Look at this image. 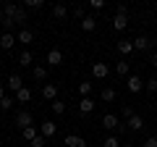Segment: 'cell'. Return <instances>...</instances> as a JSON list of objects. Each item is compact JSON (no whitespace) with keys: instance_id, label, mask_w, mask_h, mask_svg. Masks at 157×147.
Wrapping results in <instances>:
<instances>
[{"instance_id":"cell-16","label":"cell","mask_w":157,"mask_h":147,"mask_svg":"<svg viewBox=\"0 0 157 147\" xmlns=\"http://www.w3.org/2000/svg\"><path fill=\"white\" fill-rule=\"evenodd\" d=\"M118 53H121V55H131V53H134V42L131 40H121L118 42Z\"/></svg>"},{"instance_id":"cell-27","label":"cell","mask_w":157,"mask_h":147,"mask_svg":"<svg viewBox=\"0 0 157 147\" xmlns=\"http://www.w3.org/2000/svg\"><path fill=\"white\" fill-rule=\"evenodd\" d=\"M32 61H34V55L29 50H24L21 55H18V63H21V66H32Z\"/></svg>"},{"instance_id":"cell-25","label":"cell","mask_w":157,"mask_h":147,"mask_svg":"<svg viewBox=\"0 0 157 147\" xmlns=\"http://www.w3.org/2000/svg\"><path fill=\"white\" fill-rule=\"evenodd\" d=\"M32 74H34V79H37V81H45V79H47V68H45V66H34Z\"/></svg>"},{"instance_id":"cell-8","label":"cell","mask_w":157,"mask_h":147,"mask_svg":"<svg viewBox=\"0 0 157 147\" xmlns=\"http://www.w3.org/2000/svg\"><path fill=\"white\" fill-rule=\"evenodd\" d=\"M92 110H94V100H92V97H81V100H78V113L89 116Z\"/></svg>"},{"instance_id":"cell-35","label":"cell","mask_w":157,"mask_h":147,"mask_svg":"<svg viewBox=\"0 0 157 147\" xmlns=\"http://www.w3.org/2000/svg\"><path fill=\"white\" fill-rule=\"evenodd\" d=\"M73 16L84 21V18H86V13H84V6H76V8H73Z\"/></svg>"},{"instance_id":"cell-12","label":"cell","mask_w":157,"mask_h":147,"mask_svg":"<svg viewBox=\"0 0 157 147\" xmlns=\"http://www.w3.org/2000/svg\"><path fill=\"white\" fill-rule=\"evenodd\" d=\"M16 34H11V32H3V37H0V47H3V50H11L13 45H16Z\"/></svg>"},{"instance_id":"cell-26","label":"cell","mask_w":157,"mask_h":147,"mask_svg":"<svg viewBox=\"0 0 157 147\" xmlns=\"http://www.w3.org/2000/svg\"><path fill=\"white\" fill-rule=\"evenodd\" d=\"M92 87H94V84H89V81H81V84H78V95H81V97H89V95H92Z\"/></svg>"},{"instance_id":"cell-14","label":"cell","mask_w":157,"mask_h":147,"mask_svg":"<svg viewBox=\"0 0 157 147\" xmlns=\"http://www.w3.org/2000/svg\"><path fill=\"white\" fill-rule=\"evenodd\" d=\"M63 63V53L60 50H50L47 53V66H60Z\"/></svg>"},{"instance_id":"cell-30","label":"cell","mask_w":157,"mask_h":147,"mask_svg":"<svg viewBox=\"0 0 157 147\" xmlns=\"http://www.w3.org/2000/svg\"><path fill=\"white\" fill-rule=\"evenodd\" d=\"M42 6H45L42 0H26V6H24V8H26V11H39Z\"/></svg>"},{"instance_id":"cell-5","label":"cell","mask_w":157,"mask_h":147,"mask_svg":"<svg viewBox=\"0 0 157 147\" xmlns=\"http://www.w3.org/2000/svg\"><path fill=\"white\" fill-rule=\"evenodd\" d=\"M55 131H58V124H55V121H45V124L39 126V134L45 137V139H50V137H55Z\"/></svg>"},{"instance_id":"cell-2","label":"cell","mask_w":157,"mask_h":147,"mask_svg":"<svg viewBox=\"0 0 157 147\" xmlns=\"http://www.w3.org/2000/svg\"><path fill=\"white\" fill-rule=\"evenodd\" d=\"M32 124H34V118H32L29 110H18L16 113V126L18 129H26V126H32Z\"/></svg>"},{"instance_id":"cell-6","label":"cell","mask_w":157,"mask_h":147,"mask_svg":"<svg viewBox=\"0 0 157 147\" xmlns=\"http://www.w3.org/2000/svg\"><path fill=\"white\" fill-rule=\"evenodd\" d=\"M6 87H8L11 92H18V89H24V79L18 76V74H11V76H8V81H6Z\"/></svg>"},{"instance_id":"cell-37","label":"cell","mask_w":157,"mask_h":147,"mask_svg":"<svg viewBox=\"0 0 157 147\" xmlns=\"http://www.w3.org/2000/svg\"><path fill=\"white\" fill-rule=\"evenodd\" d=\"M149 63H152V66L157 68V53H152V58H149Z\"/></svg>"},{"instance_id":"cell-1","label":"cell","mask_w":157,"mask_h":147,"mask_svg":"<svg viewBox=\"0 0 157 147\" xmlns=\"http://www.w3.org/2000/svg\"><path fill=\"white\" fill-rule=\"evenodd\" d=\"M134 50H139V53H149L152 50V40L147 37V34H139L134 40Z\"/></svg>"},{"instance_id":"cell-38","label":"cell","mask_w":157,"mask_h":147,"mask_svg":"<svg viewBox=\"0 0 157 147\" xmlns=\"http://www.w3.org/2000/svg\"><path fill=\"white\" fill-rule=\"evenodd\" d=\"M6 97V84H0V100Z\"/></svg>"},{"instance_id":"cell-4","label":"cell","mask_w":157,"mask_h":147,"mask_svg":"<svg viewBox=\"0 0 157 147\" xmlns=\"http://www.w3.org/2000/svg\"><path fill=\"white\" fill-rule=\"evenodd\" d=\"M107 74H110V66L107 63H92V76L94 79H105Z\"/></svg>"},{"instance_id":"cell-24","label":"cell","mask_w":157,"mask_h":147,"mask_svg":"<svg viewBox=\"0 0 157 147\" xmlns=\"http://www.w3.org/2000/svg\"><path fill=\"white\" fill-rule=\"evenodd\" d=\"M52 16H55V18H66L68 16V8L63 6V3H58V6H52Z\"/></svg>"},{"instance_id":"cell-22","label":"cell","mask_w":157,"mask_h":147,"mask_svg":"<svg viewBox=\"0 0 157 147\" xmlns=\"http://www.w3.org/2000/svg\"><path fill=\"white\" fill-rule=\"evenodd\" d=\"M29 100H32V89L29 87H24V89L16 92V102H29Z\"/></svg>"},{"instance_id":"cell-34","label":"cell","mask_w":157,"mask_h":147,"mask_svg":"<svg viewBox=\"0 0 157 147\" xmlns=\"http://www.w3.org/2000/svg\"><path fill=\"white\" fill-rule=\"evenodd\" d=\"M89 8H92V11H102L105 3H102V0H89Z\"/></svg>"},{"instance_id":"cell-18","label":"cell","mask_w":157,"mask_h":147,"mask_svg":"<svg viewBox=\"0 0 157 147\" xmlns=\"http://www.w3.org/2000/svg\"><path fill=\"white\" fill-rule=\"evenodd\" d=\"M128 129L131 131H141L144 129V118H141V116H131L128 118Z\"/></svg>"},{"instance_id":"cell-39","label":"cell","mask_w":157,"mask_h":147,"mask_svg":"<svg viewBox=\"0 0 157 147\" xmlns=\"http://www.w3.org/2000/svg\"><path fill=\"white\" fill-rule=\"evenodd\" d=\"M152 45H157V34H155V40H152Z\"/></svg>"},{"instance_id":"cell-40","label":"cell","mask_w":157,"mask_h":147,"mask_svg":"<svg viewBox=\"0 0 157 147\" xmlns=\"http://www.w3.org/2000/svg\"><path fill=\"white\" fill-rule=\"evenodd\" d=\"M121 147H134V145H121Z\"/></svg>"},{"instance_id":"cell-20","label":"cell","mask_w":157,"mask_h":147,"mask_svg":"<svg viewBox=\"0 0 157 147\" xmlns=\"http://www.w3.org/2000/svg\"><path fill=\"white\" fill-rule=\"evenodd\" d=\"M81 29H84V32H94V29H97V18L94 16H86L84 21H81Z\"/></svg>"},{"instance_id":"cell-41","label":"cell","mask_w":157,"mask_h":147,"mask_svg":"<svg viewBox=\"0 0 157 147\" xmlns=\"http://www.w3.org/2000/svg\"><path fill=\"white\" fill-rule=\"evenodd\" d=\"M0 11H3V3H0Z\"/></svg>"},{"instance_id":"cell-17","label":"cell","mask_w":157,"mask_h":147,"mask_svg":"<svg viewBox=\"0 0 157 147\" xmlns=\"http://www.w3.org/2000/svg\"><path fill=\"white\" fill-rule=\"evenodd\" d=\"M16 40H18V42H24V45H29V42L34 40V32H32V29H26V26H24L21 32L16 34Z\"/></svg>"},{"instance_id":"cell-10","label":"cell","mask_w":157,"mask_h":147,"mask_svg":"<svg viewBox=\"0 0 157 147\" xmlns=\"http://www.w3.org/2000/svg\"><path fill=\"white\" fill-rule=\"evenodd\" d=\"M126 26H128V16H126V13H115V16H113V29H115V32H123Z\"/></svg>"},{"instance_id":"cell-19","label":"cell","mask_w":157,"mask_h":147,"mask_svg":"<svg viewBox=\"0 0 157 147\" xmlns=\"http://www.w3.org/2000/svg\"><path fill=\"white\" fill-rule=\"evenodd\" d=\"M21 137H24L26 142H34V139L39 137V131L34 129V126H26V129H21Z\"/></svg>"},{"instance_id":"cell-7","label":"cell","mask_w":157,"mask_h":147,"mask_svg":"<svg viewBox=\"0 0 157 147\" xmlns=\"http://www.w3.org/2000/svg\"><path fill=\"white\" fill-rule=\"evenodd\" d=\"M102 126H105L107 131L121 129V126H118V116H115V113H105V116H102Z\"/></svg>"},{"instance_id":"cell-32","label":"cell","mask_w":157,"mask_h":147,"mask_svg":"<svg viewBox=\"0 0 157 147\" xmlns=\"http://www.w3.org/2000/svg\"><path fill=\"white\" fill-rule=\"evenodd\" d=\"M121 116H123V118H131V116H136V113H134V108H131V105H123V108H121Z\"/></svg>"},{"instance_id":"cell-15","label":"cell","mask_w":157,"mask_h":147,"mask_svg":"<svg viewBox=\"0 0 157 147\" xmlns=\"http://www.w3.org/2000/svg\"><path fill=\"white\" fill-rule=\"evenodd\" d=\"M11 21H13V24H26V8H21V6H16V11H13V16H11Z\"/></svg>"},{"instance_id":"cell-9","label":"cell","mask_w":157,"mask_h":147,"mask_svg":"<svg viewBox=\"0 0 157 147\" xmlns=\"http://www.w3.org/2000/svg\"><path fill=\"white\" fill-rule=\"evenodd\" d=\"M42 97L47 102H55L58 100V87L55 84H42Z\"/></svg>"},{"instance_id":"cell-36","label":"cell","mask_w":157,"mask_h":147,"mask_svg":"<svg viewBox=\"0 0 157 147\" xmlns=\"http://www.w3.org/2000/svg\"><path fill=\"white\" fill-rule=\"evenodd\" d=\"M29 145H32V147H45V137L39 134V137H37V139H34V142H29Z\"/></svg>"},{"instance_id":"cell-31","label":"cell","mask_w":157,"mask_h":147,"mask_svg":"<svg viewBox=\"0 0 157 147\" xmlns=\"http://www.w3.org/2000/svg\"><path fill=\"white\" fill-rule=\"evenodd\" d=\"M144 89L149 92V95H152V92H157V79H149V81H144Z\"/></svg>"},{"instance_id":"cell-13","label":"cell","mask_w":157,"mask_h":147,"mask_svg":"<svg viewBox=\"0 0 157 147\" xmlns=\"http://www.w3.org/2000/svg\"><path fill=\"white\" fill-rule=\"evenodd\" d=\"M128 71H131V63L126 61V58H121V61L115 63V74L118 76H128Z\"/></svg>"},{"instance_id":"cell-29","label":"cell","mask_w":157,"mask_h":147,"mask_svg":"<svg viewBox=\"0 0 157 147\" xmlns=\"http://www.w3.org/2000/svg\"><path fill=\"white\" fill-rule=\"evenodd\" d=\"M13 105H16V97H8V95H6L3 100H0V108H3V110H11Z\"/></svg>"},{"instance_id":"cell-33","label":"cell","mask_w":157,"mask_h":147,"mask_svg":"<svg viewBox=\"0 0 157 147\" xmlns=\"http://www.w3.org/2000/svg\"><path fill=\"white\" fill-rule=\"evenodd\" d=\"M141 147H157V134L147 137V139H144V145H141Z\"/></svg>"},{"instance_id":"cell-21","label":"cell","mask_w":157,"mask_h":147,"mask_svg":"<svg viewBox=\"0 0 157 147\" xmlns=\"http://www.w3.org/2000/svg\"><path fill=\"white\" fill-rule=\"evenodd\" d=\"M100 97H102V102H113V100H115V97H118V92L113 89V87H105Z\"/></svg>"},{"instance_id":"cell-23","label":"cell","mask_w":157,"mask_h":147,"mask_svg":"<svg viewBox=\"0 0 157 147\" xmlns=\"http://www.w3.org/2000/svg\"><path fill=\"white\" fill-rule=\"evenodd\" d=\"M50 110H52L55 116H63V113H66V102H63V100H55V102H50Z\"/></svg>"},{"instance_id":"cell-3","label":"cell","mask_w":157,"mask_h":147,"mask_svg":"<svg viewBox=\"0 0 157 147\" xmlns=\"http://www.w3.org/2000/svg\"><path fill=\"white\" fill-rule=\"evenodd\" d=\"M126 87H128V92H131V95H136V92H141V89H144V81H141L139 76H136V74H131V76H128V81H126Z\"/></svg>"},{"instance_id":"cell-11","label":"cell","mask_w":157,"mask_h":147,"mask_svg":"<svg viewBox=\"0 0 157 147\" xmlns=\"http://www.w3.org/2000/svg\"><path fill=\"white\" fill-rule=\"evenodd\" d=\"M63 145L66 147H86V142H84V137H78V134H68L63 139Z\"/></svg>"},{"instance_id":"cell-28","label":"cell","mask_w":157,"mask_h":147,"mask_svg":"<svg viewBox=\"0 0 157 147\" xmlns=\"http://www.w3.org/2000/svg\"><path fill=\"white\" fill-rule=\"evenodd\" d=\"M102 147H121V139L115 134H107V139L102 142Z\"/></svg>"}]
</instances>
